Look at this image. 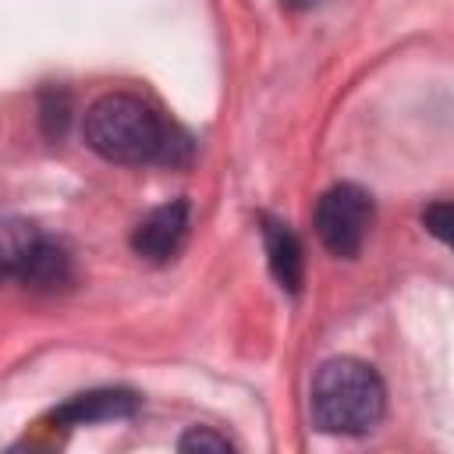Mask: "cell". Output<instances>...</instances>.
Here are the masks:
<instances>
[{
	"label": "cell",
	"instance_id": "obj_1",
	"mask_svg": "<svg viewBox=\"0 0 454 454\" xmlns=\"http://www.w3.org/2000/svg\"><path fill=\"white\" fill-rule=\"evenodd\" d=\"M85 145L110 163H167L188 142L138 96L110 92L85 110Z\"/></svg>",
	"mask_w": 454,
	"mask_h": 454
},
{
	"label": "cell",
	"instance_id": "obj_2",
	"mask_svg": "<svg viewBox=\"0 0 454 454\" xmlns=\"http://www.w3.org/2000/svg\"><path fill=\"white\" fill-rule=\"evenodd\" d=\"M309 408L323 433L362 436L380 426L387 411V390L372 365L358 358H330L312 376Z\"/></svg>",
	"mask_w": 454,
	"mask_h": 454
},
{
	"label": "cell",
	"instance_id": "obj_3",
	"mask_svg": "<svg viewBox=\"0 0 454 454\" xmlns=\"http://www.w3.org/2000/svg\"><path fill=\"white\" fill-rule=\"evenodd\" d=\"M4 270L35 291H57L71 280V259L60 245L43 238L28 220L4 223Z\"/></svg>",
	"mask_w": 454,
	"mask_h": 454
},
{
	"label": "cell",
	"instance_id": "obj_4",
	"mask_svg": "<svg viewBox=\"0 0 454 454\" xmlns=\"http://www.w3.org/2000/svg\"><path fill=\"white\" fill-rule=\"evenodd\" d=\"M369 227H372V199L358 184H333L316 202V234L326 245V252L340 259L358 255Z\"/></svg>",
	"mask_w": 454,
	"mask_h": 454
},
{
	"label": "cell",
	"instance_id": "obj_5",
	"mask_svg": "<svg viewBox=\"0 0 454 454\" xmlns=\"http://www.w3.org/2000/svg\"><path fill=\"white\" fill-rule=\"evenodd\" d=\"M188 223H192V213H188V202H167L160 209H153L131 234V248L149 259V262H167L181 252L184 238H188Z\"/></svg>",
	"mask_w": 454,
	"mask_h": 454
},
{
	"label": "cell",
	"instance_id": "obj_6",
	"mask_svg": "<svg viewBox=\"0 0 454 454\" xmlns=\"http://www.w3.org/2000/svg\"><path fill=\"white\" fill-rule=\"evenodd\" d=\"M135 411H138V397L131 390H92V394H78L67 404H60L53 411V422L85 426V422H99V419H128Z\"/></svg>",
	"mask_w": 454,
	"mask_h": 454
},
{
	"label": "cell",
	"instance_id": "obj_7",
	"mask_svg": "<svg viewBox=\"0 0 454 454\" xmlns=\"http://www.w3.org/2000/svg\"><path fill=\"white\" fill-rule=\"evenodd\" d=\"M262 241H266V255H270V270H273L277 284L287 287V291H298L305 259H301V245H298L294 231L287 223L266 216L262 220Z\"/></svg>",
	"mask_w": 454,
	"mask_h": 454
},
{
	"label": "cell",
	"instance_id": "obj_8",
	"mask_svg": "<svg viewBox=\"0 0 454 454\" xmlns=\"http://www.w3.org/2000/svg\"><path fill=\"white\" fill-rule=\"evenodd\" d=\"M422 227H426L436 241H443L447 248H454V202H433V206H426Z\"/></svg>",
	"mask_w": 454,
	"mask_h": 454
},
{
	"label": "cell",
	"instance_id": "obj_9",
	"mask_svg": "<svg viewBox=\"0 0 454 454\" xmlns=\"http://www.w3.org/2000/svg\"><path fill=\"white\" fill-rule=\"evenodd\" d=\"M181 450H231V440L227 436H220V433H213V429H188L184 436H181V443H177Z\"/></svg>",
	"mask_w": 454,
	"mask_h": 454
},
{
	"label": "cell",
	"instance_id": "obj_10",
	"mask_svg": "<svg viewBox=\"0 0 454 454\" xmlns=\"http://www.w3.org/2000/svg\"><path fill=\"white\" fill-rule=\"evenodd\" d=\"M43 121H46V135H60L67 124V96H50L43 103Z\"/></svg>",
	"mask_w": 454,
	"mask_h": 454
},
{
	"label": "cell",
	"instance_id": "obj_11",
	"mask_svg": "<svg viewBox=\"0 0 454 454\" xmlns=\"http://www.w3.org/2000/svg\"><path fill=\"white\" fill-rule=\"evenodd\" d=\"M280 4H287V7H312V4H319V0H280Z\"/></svg>",
	"mask_w": 454,
	"mask_h": 454
}]
</instances>
